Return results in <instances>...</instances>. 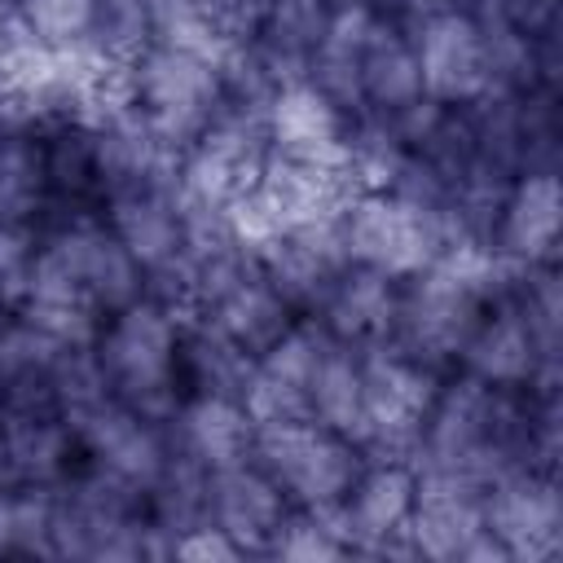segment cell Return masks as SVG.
<instances>
[{
	"label": "cell",
	"instance_id": "6da1fadb",
	"mask_svg": "<svg viewBox=\"0 0 563 563\" xmlns=\"http://www.w3.org/2000/svg\"><path fill=\"white\" fill-rule=\"evenodd\" d=\"M409 466L457 471L479 484H493L519 466H537L528 387H493L466 369H453L435 387Z\"/></svg>",
	"mask_w": 563,
	"mask_h": 563
},
{
	"label": "cell",
	"instance_id": "7a4b0ae2",
	"mask_svg": "<svg viewBox=\"0 0 563 563\" xmlns=\"http://www.w3.org/2000/svg\"><path fill=\"white\" fill-rule=\"evenodd\" d=\"M180 325H185V317H176L167 303L141 295L136 303L110 312L92 343L114 400H123L128 409H136L141 418H150L158 427H167V418L185 400Z\"/></svg>",
	"mask_w": 563,
	"mask_h": 563
},
{
	"label": "cell",
	"instance_id": "3957f363",
	"mask_svg": "<svg viewBox=\"0 0 563 563\" xmlns=\"http://www.w3.org/2000/svg\"><path fill=\"white\" fill-rule=\"evenodd\" d=\"M339 229H343V246H347L352 264L378 268L396 282L422 273L431 260L453 251L444 220L431 207H422L396 189L352 194V202L339 216Z\"/></svg>",
	"mask_w": 563,
	"mask_h": 563
},
{
	"label": "cell",
	"instance_id": "277c9868",
	"mask_svg": "<svg viewBox=\"0 0 563 563\" xmlns=\"http://www.w3.org/2000/svg\"><path fill=\"white\" fill-rule=\"evenodd\" d=\"M251 462L286 493L290 506L321 510L347 497V488L365 466V449L321 427L317 418H299V422L255 427Z\"/></svg>",
	"mask_w": 563,
	"mask_h": 563
},
{
	"label": "cell",
	"instance_id": "5b68a950",
	"mask_svg": "<svg viewBox=\"0 0 563 563\" xmlns=\"http://www.w3.org/2000/svg\"><path fill=\"white\" fill-rule=\"evenodd\" d=\"M356 352H361V391H365V457L409 462L444 374L422 365L391 339L365 343Z\"/></svg>",
	"mask_w": 563,
	"mask_h": 563
},
{
	"label": "cell",
	"instance_id": "8992f818",
	"mask_svg": "<svg viewBox=\"0 0 563 563\" xmlns=\"http://www.w3.org/2000/svg\"><path fill=\"white\" fill-rule=\"evenodd\" d=\"M268 154L273 145L264 136V119L220 106V114L185 145L176 194L185 207L229 216L260 185Z\"/></svg>",
	"mask_w": 563,
	"mask_h": 563
},
{
	"label": "cell",
	"instance_id": "52a82bcc",
	"mask_svg": "<svg viewBox=\"0 0 563 563\" xmlns=\"http://www.w3.org/2000/svg\"><path fill=\"white\" fill-rule=\"evenodd\" d=\"M128 101L185 150L224 106L220 66L189 48L150 44L128 66Z\"/></svg>",
	"mask_w": 563,
	"mask_h": 563
},
{
	"label": "cell",
	"instance_id": "ba28073f",
	"mask_svg": "<svg viewBox=\"0 0 563 563\" xmlns=\"http://www.w3.org/2000/svg\"><path fill=\"white\" fill-rule=\"evenodd\" d=\"M413 515H409V545L413 559L435 563H510L497 537L484 523V493L488 484L457 475V471H413Z\"/></svg>",
	"mask_w": 563,
	"mask_h": 563
},
{
	"label": "cell",
	"instance_id": "9c48e42d",
	"mask_svg": "<svg viewBox=\"0 0 563 563\" xmlns=\"http://www.w3.org/2000/svg\"><path fill=\"white\" fill-rule=\"evenodd\" d=\"M413 488L418 475L400 457H365L356 484L343 501L321 506L330 528L343 537L352 554H378V559H413L409 545V515H413Z\"/></svg>",
	"mask_w": 563,
	"mask_h": 563
},
{
	"label": "cell",
	"instance_id": "30bf717a",
	"mask_svg": "<svg viewBox=\"0 0 563 563\" xmlns=\"http://www.w3.org/2000/svg\"><path fill=\"white\" fill-rule=\"evenodd\" d=\"M334 343L339 339L325 330L321 317L299 312L295 325L251 365V378L242 387V409L251 413V422L277 427V422L312 418V378Z\"/></svg>",
	"mask_w": 563,
	"mask_h": 563
},
{
	"label": "cell",
	"instance_id": "8fae6325",
	"mask_svg": "<svg viewBox=\"0 0 563 563\" xmlns=\"http://www.w3.org/2000/svg\"><path fill=\"white\" fill-rule=\"evenodd\" d=\"M92 172L101 202L128 189H176L180 180V145L132 101L101 114L92 128Z\"/></svg>",
	"mask_w": 563,
	"mask_h": 563
},
{
	"label": "cell",
	"instance_id": "7c38bea8",
	"mask_svg": "<svg viewBox=\"0 0 563 563\" xmlns=\"http://www.w3.org/2000/svg\"><path fill=\"white\" fill-rule=\"evenodd\" d=\"M484 523L510 563H541L563 550V493L554 471L519 466L488 484Z\"/></svg>",
	"mask_w": 563,
	"mask_h": 563
},
{
	"label": "cell",
	"instance_id": "4fadbf2b",
	"mask_svg": "<svg viewBox=\"0 0 563 563\" xmlns=\"http://www.w3.org/2000/svg\"><path fill=\"white\" fill-rule=\"evenodd\" d=\"M75 431L79 457L101 466L106 475L132 484V488H150L167 462V431L150 418H141L136 409H128L123 400L106 396L101 405H92L88 413H79L75 422H66Z\"/></svg>",
	"mask_w": 563,
	"mask_h": 563
},
{
	"label": "cell",
	"instance_id": "5bb4252c",
	"mask_svg": "<svg viewBox=\"0 0 563 563\" xmlns=\"http://www.w3.org/2000/svg\"><path fill=\"white\" fill-rule=\"evenodd\" d=\"M422 92L440 106H466L488 92V44L484 31L462 13H431L422 22H409Z\"/></svg>",
	"mask_w": 563,
	"mask_h": 563
},
{
	"label": "cell",
	"instance_id": "9a60e30c",
	"mask_svg": "<svg viewBox=\"0 0 563 563\" xmlns=\"http://www.w3.org/2000/svg\"><path fill=\"white\" fill-rule=\"evenodd\" d=\"M260 273L273 282V290L295 308V312H317L339 282V273L352 264L343 246L339 220H317V224H295L282 229L260 255Z\"/></svg>",
	"mask_w": 563,
	"mask_h": 563
},
{
	"label": "cell",
	"instance_id": "2e32d148",
	"mask_svg": "<svg viewBox=\"0 0 563 563\" xmlns=\"http://www.w3.org/2000/svg\"><path fill=\"white\" fill-rule=\"evenodd\" d=\"M286 515H290L286 493L255 462L207 475V523L233 537L242 554H268Z\"/></svg>",
	"mask_w": 563,
	"mask_h": 563
},
{
	"label": "cell",
	"instance_id": "e0dca14e",
	"mask_svg": "<svg viewBox=\"0 0 563 563\" xmlns=\"http://www.w3.org/2000/svg\"><path fill=\"white\" fill-rule=\"evenodd\" d=\"M352 114L334 106L317 84L290 79L273 92L264 106V136L273 154L290 158H321V163H343V136H347Z\"/></svg>",
	"mask_w": 563,
	"mask_h": 563
},
{
	"label": "cell",
	"instance_id": "ac0fdd59",
	"mask_svg": "<svg viewBox=\"0 0 563 563\" xmlns=\"http://www.w3.org/2000/svg\"><path fill=\"white\" fill-rule=\"evenodd\" d=\"M550 361H559V356H550L541 347L523 308L515 299H497L475 321V330H471V339L457 356V369H466V374H475L493 387H528L532 374Z\"/></svg>",
	"mask_w": 563,
	"mask_h": 563
},
{
	"label": "cell",
	"instance_id": "d6986e66",
	"mask_svg": "<svg viewBox=\"0 0 563 563\" xmlns=\"http://www.w3.org/2000/svg\"><path fill=\"white\" fill-rule=\"evenodd\" d=\"M167 444L185 457H194L202 471H224L242 466L255 453V422L233 396H207L194 391L176 405L167 418Z\"/></svg>",
	"mask_w": 563,
	"mask_h": 563
},
{
	"label": "cell",
	"instance_id": "ffe728a7",
	"mask_svg": "<svg viewBox=\"0 0 563 563\" xmlns=\"http://www.w3.org/2000/svg\"><path fill=\"white\" fill-rule=\"evenodd\" d=\"M559 224H563L559 172H523L510 180V189L501 198L493 251H501L519 264H554Z\"/></svg>",
	"mask_w": 563,
	"mask_h": 563
},
{
	"label": "cell",
	"instance_id": "44dd1931",
	"mask_svg": "<svg viewBox=\"0 0 563 563\" xmlns=\"http://www.w3.org/2000/svg\"><path fill=\"white\" fill-rule=\"evenodd\" d=\"M106 229L128 246V255L150 273L167 268L185 251V207L176 189H128L101 202Z\"/></svg>",
	"mask_w": 563,
	"mask_h": 563
},
{
	"label": "cell",
	"instance_id": "7402d4cb",
	"mask_svg": "<svg viewBox=\"0 0 563 563\" xmlns=\"http://www.w3.org/2000/svg\"><path fill=\"white\" fill-rule=\"evenodd\" d=\"M422 97L427 92H422V75H418V53H413L409 22L387 18L378 9V22H374L369 44H365V57H361V110L365 114L396 119V114L413 110Z\"/></svg>",
	"mask_w": 563,
	"mask_h": 563
},
{
	"label": "cell",
	"instance_id": "603a6c76",
	"mask_svg": "<svg viewBox=\"0 0 563 563\" xmlns=\"http://www.w3.org/2000/svg\"><path fill=\"white\" fill-rule=\"evenodd\" d=\"M0 444L13 484H62L79 453L57 409H0Z\"/></svg>",
	"mask_w": 563,
	"mask_h": 563
},
{
	"label": "cell",
	"instance_id": "cb8c5ba5",
	"mask_svg": "<svg viewBox=\"0 0 563 563\" xmlns=\"http://www.w3.org/2000/svg\"><path fill=\"white\" fill-rule=\"evenodd\" d=\"M374 22H378V9L365 0L330 4L325 31L308 57V84H317L347 114L361 110V57H365Z\"/></svg>",
	"mask_w": 563,
	"mask_h": 563
},
{
	"label": "cell",
	"instance_id": "d4e9b609",
	"mask_svg": "<svg viewBox=\"0 0 563 563\" xmlns=\"http://www.w3.org/2000/svg\"><path fill=\"white\" fill-rule=\"evenodd\" d=\"M396 299H400V282L396 277H387L378 268H365V264H347L339 273V282L330 286L325 303L312 317H321L325 330L339 343L365 347V343H378V339L391 334Z\"/></svg>",
	"mask_w": 563,
	"mask_h": 563
},
{
	"label": "cell",
	"instance_id": "484cf974",
	"mask_svg": "<svg viewBox=\"0 0 563 563\" xmlns=\"http://www.w3.org/2000/svg\"><path fill=\"white\" fill-rule=\"evenodd\" d=\"M325 18H330V0H273L251 22L246 44L264 62L277 88L290 79H308V57L325 31Z\"/></svg>",
	"mask_w": 563,
	"mask_h": 563
},
{
	"label": "cell",
	"instance_id": "4316f807",
	"mask_svg": "<svg viewBox=\"0 0 563 563\" xmlns=\"http://www.w3.org/2000/svg\"><path fill=\"white\" fill-rule=\"evenodd\" d=\"M70 343L9 317L0 330V409H53V374Z\"/></svg>",
	"mask_w": 563,
	"mask_h": 563
},
{
	"label": "cell",
	"instance_id": "83f0119b",
	"mask_svg": "<svg viewBox=\"0 0 563 563\" xmlns=\"http://www.w3.org/2000/svg\"><path fill=\"white\" fill-rule=\"evenodd\" d=\"M295 308L273 290V282L255 268V273H246L224 299H216L198 321H207V325H216L229 343H238L246 356H260V352H268L290 325H295ZM189 321V317H185Z\"/></svg>",
	"mask_w": 563,
	"mask_h": 563
},
{
	"label": "cell",
	"instance_id": "f1b7e54d",
	"mask_svg": "<svg viewBox=\"0 0 563 563\" xmlns=\"http://www.w3.org/2000/svg\"><path fill=\"white\" fill-rule=\"evenodd\" d=\"M150 18L154 44L189 48L211 62H220L251 31L233 0H150Z\"/></svg>",
	"mask_w": 563,
	"mask_h": 563
},
{
	"label": "cell",
	"instance_id": "f546056e",
	"mask_svg": "<svg viewBox=\"0 0 563 563\" xmlns=\"http://www.w3.org/2000/svg\"><path fill=\"white\" fill-rule=\"evenodd\" d=\"M251 365H255V356H246L238 343H229L216 325H207L198 317H189L180 325V387H185V396L207 391V396L242 400Z\"/></svg>",
	"mask_w": 563,
	"mask_h": 563
},
{
	"label": "cell",
	"instance_id": "4dcf8cb0",
	"mask_svg": "<svg viewBox=\"0 0 563 563\" xmlns=\"http://www.w3.org/2000/svg\"><path fill=\"white\" fill-rule=\"evenodd\" d=\"M53 202L48 189V158H44V136L31 128L4 132L0 136V220L35 224Z\"/></svg>",
	"mask_w": 563,
	"mask_h": 563
},
{
	"label": "cell",
	"instance_id": "1f68e13d",
	"mask_svg": "<svg viewBox=\"0 0 563 563\" xmlns=\"http://www.w3.org/2000/svg\"><path fill=\"white\" fill-rule=\"evenodd\" d=\"M312 418L352 444L365 449V391H361V352L334 343L312 378Z\"/></svg>",
	"mask_w": 563,
	"mask_h": 563
},
{
	"label": "cell",
	"instance_id": "d6a6232c",
	"mask_svg": "<svg viewBox=\"0 0 563 563\" xmlns=\"http://www.w3.org/2000/svg\"><path fill=\"white\" fill-rule=\"evenodd\" d=\"M207 475L211 471H202L194 457H185L176 449L167 453L158 479L145 488V510L167 537H176L194 523H207Z\"/></svg>",
	"mask_w": 563,
	"mask_h": 563
},
{
	"label": "cell",
	"instance_id": "836d02e7",
	"mask_svg": "<svg viewBox=\"0 0 563 563\" xmlns=\"http://www.w3.org/2000/svg\"><path fill=\"white\" fill-rule=\"evenodd\" d=\"M347 554L352 550L330 528V519L321 510H299V506H290V515L282 519V528L268 545V559H286V563H334Z\"/></svg>",
	"mask_w": 563,
	"mask_h": 563
},
{
	"label": "cell",
	"instance_id": "e575fe53",
	"mask_svg": "<svg viewBox=\"0 0 563 563\" xmlns=\"http://www.w3.org/2000/svg\"><path fill=\"white\" fill-rule=\"evenodd\" d=\"M13 554L53 559V484H9Z\"/></svg>",
	"mask_w": 563,
	"mask_h": 563
},
{
	"label": "cell",
	"instance_id": "d590c367",
	"mask_svg": "<svg viewBox=\"0 0 563 563\" xmlns=\"http://www.w3.org/2000/svg\"><path fill=\"white\" fill-rule=\"evenodd\" d=\"M18 22L48 48L84 44L92 31V0H9Z\"/></svg>",
	"mask_w": 563,
	"mask_h": 563
},
{
	"label": "cell",
	"instance_id": "8d00e7d4",
	"mask_svg": "<svg viewBox=\"0 0 563 563\" xmlns=\"http://www.w3.org/2000/svg\"><path fill=\"white\" fill-rule=\"evenodd\" d=\"M462 13L479 31H523L537 35L559 22V0H462Z\"/></svg>",
	"mask_w": 563,
	"mask_h": 563
},
{
	"label": "cell",
	"instance_id": "74e56055",
	"mask_svg": "<svg viewBox=\"0 0 563 563\" xmlns=\"http://www.w3.org/2000/svg\"><path fill=\"white\" fill-rule=\"evenodd\" d=\"M35 224H18V220H0V299L13 303L26 273H31V260H35Z\"/></svg>",
	"mask_w": 563,
	"mask_h": 563
},
{
	"label": "cell",
	"instance_id": "f35d334b",
	"mask_svg": "<svg viewBox=\"0 0 563 563\" xmlns=\"http://www.w3.org/2000/svg\"><path fill=\"white\" fill-rule=\"evenodd\" d=\"M172 559H180V563H233V559H242V550L216 523H194V528L172 537Z\"/></svg>",
	"mask_w": 563,
	"mask_h": 563
},
{
	"label": "cell",
	"instance_id": "ab89813d",
	"mask_svg": "<svg viewBox=\"0 0 563 563\" xmlns=\"http://www.w3.org/2000/svg\"><path fill=\"white\" fill-rule=\"evenodd\" d=\"M4 132H22V128L13 123V114H9V106L0 101V136H4Z\"/></svg>",
	"mask_w": 563,
	"mask_h": 563
},
{
	"label": "cell",
	"instance_id": "60d3db41",
	"mask_svg": "<svg viewBox=\"0 0 563 563\" xmlns=\"http://www.w3.org/2000/svg\"><path fill=\"white\" fill-rule=\"evenodd\" d=\"M4 308H9V303L0 299V330H4V321H9V312H4Z\"/></svg>",
	"mask_w": 563,
	"mask_h": 563
}]
</instances>
